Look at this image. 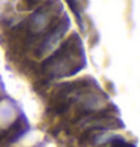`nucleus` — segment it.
<instances>
[{
  "mask_svg": "<svg viewBox=\"0 0 140 147\" xmlns=\"http://www.w3.org/2000/svg\"><path fill=\"white\" fill-rule=\"evenodd\" d=\"M80 59H84L82 44H72L69 41L63 44V47L51 59L47 60L45 69L53 75H71L83 66L80 65Z\"/></svg>",
  "mask_w": 140,
  "mask_h": 147,
  "instance_id": "1",
  "label": "nucleus"
},
{
  "mask_svg": "<svg viewBox=\"0 0 140 147\" xmlns=\"http://www.w3.org/2000/svg\"><path fill=\"white\" fill-rule=\"evenodd\" d=\"M29 129V126H27V122H26V119L21 117V120H17V122L12 125V128L9 129L8 132V141L12 143V141H15V140L20 137V135H23V134Z\"/></svg>",
  "mask_w": 140,
  "mask_h": 147,
  "instance_id": "2",
  "label": "nucleus"
}]
</instances>
